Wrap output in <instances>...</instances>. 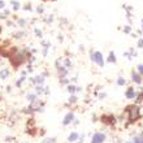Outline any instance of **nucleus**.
I'll use <instances>...</instances> for the list:
<instances>
[{
  "mask_svg": "<svg viewBox=\"0 0 143 143\" xmlns=\"http://www.w3.org/2000/svg\"><path fill=\"white\" fill-rule=\"evenodd\" d=\"M91 59H92V61H95V63H96L99 66H103V65H104V60H103V56H101L100 52H94V53H91Z\"/></svg>",
  "mask_w": 143,
  "mask_h": 143,
  "instance_id": "f257e3e1",
  "label": "nucleus"
},
{
  "mask_svg": "<svg viewBox=\"0 0 143 143\" xmlns=\"http://www.w3.org/2000/svg\"><path fill=\"white\" fill-rule=\"evenodd\" d=\"M129 109H130V111H129V118H130V121H135V120H138L139 116H140L139 109H138L137 107H131V108H129Z\"/></svg>",
  "mask_w": 143,
  "mask_h": 143,
  "instance_id": "f03ea898",
  "label": "nucleus"
},
{
  "mask_svg": "<svg viewBox=\"0 0 143 143\" xmlns=\"http://www.w3.org/2000/svg\"><path fill=\"white\" fill-rule=\"evenodd\" d=\"M106 140V135L101 134V133H95L91 138V142L90 143H103Z\"/></svg>",
  "mask_w": 143,
  "mask_h": 143,
  "instance_id": "7ed1b4c3",
  "label": "nucleus"
},
{
  "mask_svg": "<svg viewBox=\"0 0 143 143\" xmlns=\"http://www.w3.org/2000/svg\"><path fill=\"white\" fill-rule=\"evenodd\" d=\"M73 120H74V115H73L72 112H69V113H68V115H66V116L64 117V121H63V124H64V125L66 126V125H69V124H70V122H72Z\"/></svg>",
  "mask_w": 143,
  "mask_h": 143,
  "instance_id": "20e7f679",
  "label": "nucleus"
},
{
  "mask_svg": "<svg viewBox=\"0 0 143 143\" xmlns=\"http://www.w3.org/2000/svg\"><path fill=\"white\" fill-rule=\"evenodd\" d=\"M131 78H133L134 82H135V83H138V85L142 82V77H140L137 72H133V73H131Z\"/></svg>",
  "mask_w": 143,
  "mask_h": 143,
  "instance_id": "39448f33",
  "label": "nucleus"
},
{
  "mask_svg": "<svg viewBox=\"0 0 143 143\" xmlns=\"http://www.w3.org/2000/svg\"><path fill=\"white\" fill-rule=\"evenodd\" d=\"M126 98L128 99H134L135 96H137V91H134L133 89H128V91H126Z\"/></svg>",
  "mask_w": 143,
  "mask_h": 143,
  "instance_id": "423d86ee",
  "label": "nucleus"
},
{
  "mask_svg": "<svg viewBox=\"0 0 143 143\" xmlns=\"http://www.w3.org/2000/svg\"><path fill=\"white\" fill-rule=\"evenodd\" d=\"M78 138H79V135H78L77 133H72V134H69V137H68V140H69V142H75Z\"/></svg>",
  "mask_w": 143,
  "mask_h": 143,
  "instance_id": "0eeeda50",
  "label": "nucleus"
},
{
  "mask_svg": "<svg viewBox=\"0 0 143 143\" xmlns=\"http://www.w3.org/2000/svg\"><path fill=\"white\" fill-rule=\"evenodd\" d=\"M133 143H143V134L135 137V138L133 139Z\"/></svg>",
  "mask_w": 143,
  "mask_h": 143,
  "instance_id": "6e6552de",
  "label": "nucleus"
},
{
  "mask_svg": "<svg viewBox=\"0 0 143 143\" xmlns=\"http://www.w3.org/2000/svg\"><path fill=\"white\" fill-rule=\"evenodd\" d=\"M35 79V82L36 83H40V85H42L43 82H44V75H38L36 78H34Z\"/></svg>",
  "mask_w": 143,
  "mask_h": 143,
  "instance_id": "1a4fd4ad",
  "label": "nucleus"
},
{
  "mask_svg": "<svg viewBox=\"0 0 143 143\" xmlns=\"http://www.w3.org/2000/svg\"><path fill=\"white\" fill-rule=\"evenodd\" d=\"M35 99H36V95H35V94H29V95H27V100L30 101V103H34Z\"/></svg>",
  "mask_w": 143,
  "mask_h": 143,
  "instance_id": "9d476101",
  "label": "nucleus"
},
{
  "mask_svg": "<svg viewBox=\"0 0 143 143\" xmlns=\"http://www.w3.org/2000/svg\"><path fill=\"white\" fill-rule=\"evenodd\" d=\"M117 85H118V86H124V85H125V79L122 78V77H118V79H117Z\"/></svg>",
  "mask_w": 143,
  "mask_h": 143,
  "instance_id": "9b49d317",
  "label": "nucleus"
},
{
  "mask_svg": "<svg viewBox=\"0 0 143 143\" xmlns=\"http://www.w3.org/2000/svg\"><path fill=\"white\" fill-rule=\"evenodd\" d=\"M42 143H56V138H47Z\"/></svg>",
  "mask_w": 143,
  "mask_h": 143,
  "instance_id": "f8f14e48",
  "label": "nucleus"
},
{
  "mask_svg": "<svg viewBox=\"0 0 143 143\" xmlns=\"http://www.w3.org/2000/svg\"><path fill=\"white\" fill-rule=\"evenodd\" d=\"M8 74H9V72H8V69H5V70H3L2 73H0V77H2V78L4 79V78H7V75H8Z\"/></svg>",
  "mask_w": 143,
  "mask_h": 143,
  "instance_id": "ddd939ff",
  "label": "nucleus"
},
{
  "mask_svg": "<svg viewBox=\"0 0 143 143\" xmlns=\"http://www.w3.org/2000/svg\"><path fill=\"white\" fill-rule=\"evenodd\" d=\"M108 61H109V63H116V56H115V53H111V55H109Z\"/></svg>",
  "mask_w": 143,
  "mask_h": 143,
  "instance_id": "4468645a",
  "label": "nucleus"
},
{
  "mask_svg": "<svg viewBox=\"0 0 143 143\" xmlns=\"http://www.w3.org/2000/svg\"><path fill=\"white\" fill-rule=\"evenodd\" d=\"M68 91H69L70 94H74V92L77 91V87H74V86H69V87H68Z\"/></svg>",
  "mask_w": 143,
  "mask_h": 143,
  "instance_id": "2eb2a0df",
  "label": "nucleus"
},
{
  "mask_svg": "<svg viewBox=\"0 0 143 143\" xmlns=\"http://www.w3.org/2000/svg\"><path fill=\"white\" fill-rule=\"evenodd\" d=\"M24 79H25V78H24V77H21V78H20V79L17 81V83H16V85H17V86L20 87V86H21V85H22V82H24Z\"/></svg>",
  "mask_w": 143,
  "mask_h": 143,
  "instance_id": "dca6fc26",
  "label": "nucleus"
},
{
  "mask_svg": "<svg viewBox=\"0 0 143 143\" xmlns=\"http://www.w3.org/2000/svg\"><path fill=\"white\" fill-rule=\"evenodd\" d=\"M59 72H60V74H61V75H65V74H66V69H65V68H60V70H59Z\"/></svg>",
  "mask_w": 143,
  "mask_h": 143,
  "instance_id": "f3484780",
  "label": "nucleus"
},
{
  "mask_svg": "<svg viewBox=\"0 0 143 143\" xmlns=\"http://www.w3.org/2000/svg\"><path fill=\"white\" fill-rule=\"evenodd\" d=\"M36 92H38V94L43 92V87H42V86H38V87H36Z\"/></svg>",
  "mask_w": 143,
  "mask_h": 143,
  "instance_id": "a211bd4d",
  "label": "nucleus"
},
{
  "mask_svg": "<svg viewBox=\"0 0 143 143\" xmlns=\"http://www.w3.org/2000/svg\"><path fill=\"white\" fill-rule=\"evenodd\" d=\"M12 4H13V7H14V9H18V8H20V4H18L17 2H12Z\"/></svg>",
  "mask_w": 143,
  "mask_h": 143,
  "instance_id": "6ab92c4d",
  "label": "nucleus"
},
{
  "mask_svg": "<svg viewBox=\"0 0 143 143\" xmlns=\"http://www.w3.org/2000/svg\"><path fill=\"white\" fill-rule=\"evenodd\" d=\"M69 100H70V103H75V101H77V98H75V96H70Z\"/></svg>",
  "mask_w": 143,
  "mask_h": 143,
  "instance_id": "aec40b11",
  "label": "nucleus"
},
{
  "mask_svg": "<svg viewBox=\"0 0 143 143\" xmlns=\"http://www.w3.org/2000/svg\"><path fill=\"white\" fill-rule=\"evenodd\" d=\"M138 69H139V73L143 75V65H138Z\"/></svg>",
  "mask_w": 143,
  "mask_h": 143,
  "instance_id": "412c9836",
  "label": "nucleus"
},
{
  "mask_svg": "<svg viewBox=\"0 0 143 143\" xmlns=\"http://www.w3.org/2000/svg\"><path fill=\"white\" fill-rule=\"evenodd\" d=\"M138 47H139V48H142V47H143V39H140L139 42H138Z\"/></svg>",
  "mask_w": 143,
  "mask_h": 143,
  "instance_id": "4be33fe9",
  "label": "nucleus"
},
{
  "mask_svg": "<svg viewBox=\"0 0 143 143\" xmlns=\"http://www.w3.org/2000/svg\"><path fill=\"white\" fill-rule=\"evenodd\" d=\"M106 98V94L103 92V94H99V99H104Z\"/></svg>",
  "mask_w": 143,
  "mask_h": 143,
  "instance_id": "5701e85b",
  "label": "nucleus"
},
{
  "mask_svg": "<svg viewBox=\"0 0 143 143\" xmlns=\"http://www.w3.org/2000/svg\"><path fill=\"white\" fill-rule=\"evenodd\" d=\"M129 31H130V27L126 26V27H125V33H129Z\"/></svg>",
  "mask_w": 143,
  "mask_h": 143,
  "instance_id": "b1692460",
  "label": "nucleus"
},
{
  "mask_svg": "<svg viewBox=\"0 0 143 143\" xmlns=\"http://www.w3.org/2000/svg\"><path fill=\"white\" fill-rule=\"evenodd\" d=\"M4 7V2H2V0H0V8H3Z\"/></svg>",
  "mask_w": 143,
  "mask_h": 143,
  "instance_id": "393cba45",
  "label": "nucleus"
}]
</instances>
